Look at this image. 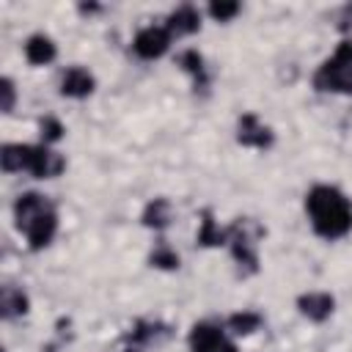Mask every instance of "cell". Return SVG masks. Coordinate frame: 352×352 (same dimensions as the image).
Listing matches in <instances>:
<instances>
[{
  "mask_svg": "<svg viewBox=\"0 0 352 352\" xmlns=\"http://www.w3.org/2000/svg\"><path fill=\"white\" fill-rule=\"evenodd\" d=\"M223 242H228V231H223L214 220H212V214L206 212L204 214V220H201V231H198V245H223Z\"/></svg>",
  "mask_w": 352,
  "mask_h": 352,
  "instance_id": "16",
  "label": "cell"
},
{
  "mask_svg": "<svg viewBox=\"0 0 352 352\" xmlns=\"http://www.w3.org/2000/svg\"><path fill=\"white\" fill-rule=\"evenodd\" d=\"M236 140L242 146H250V148H270L272 146V132L253 113H245L236 124Z\"/></svg>",
  "mask_w": 352,
  "mask_h": 352,
  "instance_id": "7",
  "label": "cell"
},
{
  "mask_svg": "<svg viewBox=\"0 0 352 352\" xmlns=\"http://www.w3.org/2000/svg\"><path fill=\"white\" fill-rule=\"evenodd\" d=\"M55 55H58L55 41L50 36H44V33H36V36H30L25 41V58L33 66H47L50 60H55Z\"/></svg>",
  "mask_w": 352,
  "mask_h": 352,
  "instance_id": "11",
  "label": "cell"
},
{
  "mask_svg": "<svg viewBox=\"0 0 352 352\" xmlns=\"http://www.w3.org/2000/svg\"><path fill=\"white\" fill-rule=\"evenodd\" d=\"M297 308L305 319L324 322V319H330V314L336 308V297L330 292H305L297 297Z\"/></svg>",
  "mask_w": 352,
  "mask_h": 352,
  "instance_id": "8",
  "label": "cell"
},
{
  "mask_svg": "<svg viewBox=\"0 0 352 352\" xmlns=\"http://www.w3.org/2000/svg\"><path fill=\"white\" fill-rule=\"evenodd\" d=\"M170 220H173V206H170L168 198H154V201L146 204V209H143V226L160 231V228H165Z\"/></svg>",
  "mask_w": 352,
  "mask_h": 352,
  "instance_id": "13",
  "label": "cell"
},
{
  "mask_svg": "<svg viewBox=\"0 0 352 352\" xmlns=\"http://www.w3.org/2000/svg\"><path fill=\"white\" fill-rule=\"evenodd\" d=\"M148 261H151V267H157V270H176V267H179V256H176V250H170L168 245H157V248L151 250Z\"/></svg>",
  "mask_w": 352,
  "mask_h": 352,
  "instance_id": "18",
  "label": "cell"
},
{
  "mask_svg": "<svg viewBox=\"0 0 352 352\" xmlns=\"http://www.w3.org/2000/svg\"><path fill=\"white\" fill-rule=\"evenodd\" d=\"M0 94H3V113H11L14 110V99H16V91H14V82L8 80V77H3V82H0Z\"/></svg>",
  "mask_w": 352,
  "mask_h": 352,
  "instance_id": "21",
  "label": "cell"
},
{
  "mask_svg": "<svg viewBox=\"0 0 352 352\" xmlns=\"http://www.w3.org/2000/svg\"><path fill=\"white\" fill-rule=\"evenodd\" d=\"M179 66H182L187 74H192L195 82H204V58H201L198 50H184V52L179 55Z\"/></svg>",
  "mask_w": 352,
  "mask_h": 352,
  "instance_id": "17",
  "label": "cell"
},
{
  "mask_svg": "<svg viewBox=\"0 0 352 352\" xmlns=\"http://www.w3.org/2000/svg\"><path fill=\"white\" fill-rule=\"evenodd\" d=\"M0 311L6 319H14V316H22L28 311V297L22 289L16 286H3V294H0Z\"/></svg>",
  "mask_w": 352,
  "mask_h": 352,
  "instance_id": "14",
  "label": "cell"
},
{
  "mask_svg": "<svg viewBox=\"0 0 352 352\" xmlns=\"http://www.w3.org/2000/svg\"><path fill=\"white\" fill-rule=\"evenodd\" d=\"M94 88H96V80L82 66H72L60 77V94L69 96V99H85V96L94 94Z\"/></svg>",
  "mask_w": 352,
  "mask_h": 352,
  "instance_id": "9",
  "label": "cell"
},
{
  "mask_svg": "<svg viewBox=\"0 0 352 352\" xmlns=\"http://www.w3.org/2000/svg\"><path fill=\"white\" fill-rule=\"evenodd\" d=\"M314 85L327 94H352V41H341L336 52L316 69Z\"/></svg>",
  "mask_w": 352,
  "mask_h": 352,
  "instance_id": "3",
  "label": "cell"
},
{
  "mask_svg": "<svg viewBox=\"0 0 352 352\" xmlns=\"http://www.w3.org/2000/svg\"><path fill=\"white\" fill-rule=\"evenodd\" d=\"M30 154H33V146H28V143H6L3 151H0L3 170H6V173L28 170V165H30Z\"/></svg>",
  "mask_w": 352,
  "mask_h": 352,
  "instance_id": "12",
  "label": "cell"
},
{
  "mask_svg": "<svg viewBox=\"0 0 352 352\" xmlns=\"http://www.w3.org/2000/svg\"><path fill=\"white\" fill-rule=\"evenodd\" d=\"M190 349L192 352H236L234 341H228L226 330L214 322H198L190 330Z\"/></svg>",
  "mask_w": 352,
  "mask_h": 352,
  "instance_id": "4",
  "label": "cell"
},
{
  "mask_svg": "<svg viewBox=\"0 0 352 352\" xmlns=\"http://www.w3.org/2000/svg\"><path fill=\"white\" fill-rule=\"evenodd\" d=\"M226 327H228L234 336H250V333H256V330L261 327V316H258L256 311H236V314L228 316Z\"/></svg>",
  "mask_w": 352,
  "mask_h": 352,
  "instance_id": "15",
  "label": "cell"
},
{
  "mask_svg": "<svg viewBox=\"0 0 352 352\" xmlns=\"http://www.w3.org/2000/svg\"><path fill=\"white\" fill-rule=\"evenodd\" d=\"M129 352H132V349H129Z\"/></svg>",
  "mask_w": 352,
  "mask_h": 352,
  "instance_id": "22",
  "label": "cell"
},
{
  "mask_svg": "<svg viewBox=\"0 0 352 352\" xmlns=\"http://www.w3.org/2000/svg\"><path fill=\"white\" fill-rule=\"evenodd\" d=\"M168 33L170 36H190V33H198L201 30V11L195 6H179L168 14V22H165Z\"/></svg>",
  "mask_w": 352,
  "mask_h": 352,
  "instance_id": "10",
  "label": "cell"
},
{
  "mask_svg": "<svg viewBox=\"0 0 352 352\" xmlns=\"http://www.w3.org/2000/svg\"><path fill=\"white\" fill-rule=\"evenodd\" d=\"M305 209L314 231L324 239H338L352 228V206L346 195L330 184H316L305 195Z\"/></svg>",
  "mask_w": 352,
  "mask_h": 352,
  "instance_id": "1",
  "label": "cell"
},
{
  "mask_svg": "<svg viewBox=\"0 0 352 352\" xmlns=\"http://www.w3.org/2000/svg\"><path fill=\"white\" fill-rule=\"evenodd\" d=\"M66 168V160L63 154H58L55 148L50 146H33V154H30V165H28V173H33L36 179H55L60 176Z\"/></svg>",
  "mask_w": 352,
  "mask_h": 352,
  "instance_id": "6",
  "label": "cell"
},
{
  "mask_svg": "<svg viewBox=\"0 0 352 352\" xmlns=\"http://www.w3.org/2000/svg\"><path fill=\"white\" fill-rule=\"evenodd\" d=\"M38 129H41V143H44V146H52V143H58V140L63 138V124H60L58 118H52V116L41 118Z\"/></svg>",
  "mask_w": 352,
  "mask_h": 352,
  "instance_id": "19",
  "label": "cell"
},
{
  "mask_svg": "<svg viewBox=\"0 0 352 352\" xmlns=\"http://www.w3.org/2000/svg\"><path fill=\"white\" fill-rule=\"evenodd\" d=\"M14 220H16V228L28 236L33 250L47 248L55 236V228H58V217H55L52 204L38 192H22L14 201Z\"/></svg>",
  "mask_w": 352,
  "mask_h": 352,
  "instance_id": "2",
  "label": "cell"
},
{
  "mask_svg": "<svg viewBox=\"0 0 352 352\" xmlns=\"http://www.w3.org/2000/svg\"><path fill=\"white\" fill-rule=\"evenodd\" d=\"M239 3H228V0H220V3H212L209 6V16L212 19H217V22H228V19H234L236 14H239Z\"/></svg>",
  "mask_w": 352,
  "mask_h": 352,
  "instance_id": "20",
  "label": "cell"
},
{
  "mask_svg": "<svg viewBox=\"0 0 352 352\" xmlns=\"http://www.w3.org/2000/svg\"><path fill=\"white\" fill-rule=\"evenodd\" d=\"M170 38H173V36L168 33L165 25H148V28H143V30L135 36L132 50L138 52V58H143V60H154V58H162V55L168 52Z\"/></svg>",
  "mask_w": 352,
  "mask_h": 352,
  "instance_id": "5",
  "label": "cell"
}]
</instances>
